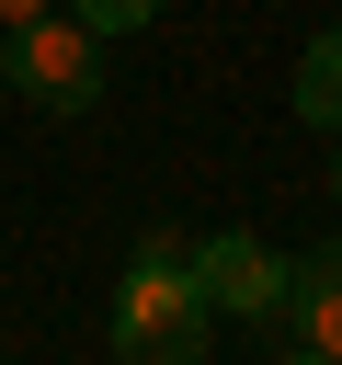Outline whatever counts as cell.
Returning <instances> with one entry per match:
<instances>
[{"instance_id":"obj_1","label":"cell","mask_w":342,"mask_h":365,"mask_svg":"<svg viewBox=\"0 0 342 365\" xmlns=\"http://www.w3.org/2000/svg\"><path fill=\"white\" fill-rule=\"evenodd\" d=\"M205 331H217V308H205L194 262L171 240H148L114 285V365H205Z\"/></svg>"},{"instance_id":"obj_2","label":"cell","mask_w":342,"mask_h":365,"mask_svg":"<svg viewBox=\"0 0 342 365\" xmlns=\"http://www.w3.org/2000/svg\"><path fill=\"white\" fill-rule=\"evenodd\" d=\"M11 91H23L34 114H91V103H103V34H91L80 11L23 23V34H11Z\"/></svg>"},{"instance_id":"obj_3","label":"cell","mask_w":342,"mask_h":365,"mask_svg":"<svg viewBox=\"0 0 342 365\" xmlns=\"http://www.w3.org/2000/svg\"><path fill=\"white\" fill-rule=\"evenodd\" d=\"M182 262H194V285H205L217 319H262V331L285 319V274H296V262H274L251 228H217V240H194Z\"/></svg>"},{"instance_id":"obj_4","label":"cell","mask_w":342,"mask_h":365,"mask_svg":"<svg viewBox=\"0 0 342 365\" xmlns=\"http://www.w3.org/2000/svg\"><path fill=\"white\" fill-rule=\"evenodd\" d=\"M285 331L342 365V251H308V262L285 274Z\"/></svg>"},{"instance_id":"obj_5","label":"cell","mask_w":342,"mask_h":365,"mask_svg":"<svg viewBox=\"0 0 342 365\" xmlns=\"http://www.w3.org/2000/svg\"><path fill=\"white\" fill-rule=\"evenodd\" d=\"M296 114L342 137V23H331V34L308 46V57H296Z\"/></svg>"},{"instance_id":"obj_6","label":"cell","mask_w":342,"mask_h":365,"mask_svg":"<svg viewBox=\"0 0 342 365\" xmlns=\"http://www.w3.org/2000/svg\"><path fill=\"white\" fill-rule=\"evenodd\" d=\"M68 11H80L91 34H137V23H160L171 0H68Z\"/></svg>"},{"instance_id":"obj_7","label":"cell","mask_w":342,"mask_h":365,"mask_svg":"<svg viewBox=\"0 0 342 365\" xmlns=\"http://www.w3.org/2000/svg\"><path fill=\"white\" fill-rule=\"evenodd\" d=\"M57 0H0V34H23V23H46Z\"/></svg>"},{"instance_id":"obj_8","label":"cell","mask_w":342,"mask_h":365,"mask_svg":"<svg viewBox=\"0 0 342 365\" xmlns=\"http://www.w3.org/2000/svg\"><path fill=\"white\" fill-rule=\"evenodd\" d=\"M0 91H11V34H0Z\"/></svg>"},{"instance_id":"obj_9","label":"cell","mask_w":342,"mask_h":365,"mask_svg":"<svg viewBox=\"0 0 342 365\" xmlns=\"http://www.w3.org/2000/svg\"><path fill=\"white\" fill-rule=\"evenodd\" d=\"M285 365H331V354H308V342H296V354H285Z\"/></svg>"},{"instance_id":"obj_10","label":"cell","mask_w":342,"mask_h":365,"mask_svg":"<svg viewBox=\"0 0 342 365\" xmlns=\"http://www.w3.org/2000/svg\"><path fill=\"white\" fill-rule=\"evenodd\" d=\"M331 194H342V160H331Z\"/></svg>"}]
</instances>
